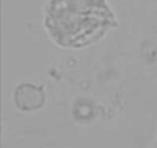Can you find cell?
I'll return each mask as SVG.
<instances>
[{
	"label": "cell",
	"mask_w": 157,
	"mask_h": 148,
	"mask_svg": "<svg viewBox=\"0 0 157 148\" xmlns=\"http://www.w3.org/2000/svg\"><path fill=\"white\" fill-rule=\"evenodd\" d=\"M43 23L59 46L80 49L103 39L117 19L106 0H49Z\"/></svg>",
	"instance_id": "1"
}]
</instances>
